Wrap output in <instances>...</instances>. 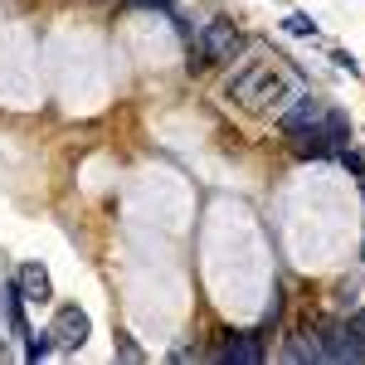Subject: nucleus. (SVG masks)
<instances>
[{"label":"nucleus","instance_id":"obj_1","mask_svg":"<svg viewBox=\"0 0 365 365\" xmlns=\"http://www.w3.org/2000/svg\"><path fill=\"white\" fill-rule=\"evenodd\" d=\"M297 98V78L282 68L278 58L273 63H244L234 78H229V103L249 108V113H273L282 103Z\"/></svg>","mask_w":365,"mask_h":365},{"label":"nucleus","instance_id":"obj_2","mask_svg":"<svg viewBox=\"0 0 365 365\" xmlns=\"http://www.w3.org/2000/svg\"><path fill=\"white\" fill-rule=\"evenodd\" d=\"M244 49V34L234 29V20H210L195 34V49H190V73H205L215 63H234V54Z\"/></svg>","mask_w":365,"mask_h":365},{"label":"nucleus","instance_id":"obj_3","mask_svg":"<svg viewBox=\"0 0 365 365\" xmlns=\"http://www.w3.org/2000/svg\"><path fill=\"white\" fill-rule=\"evenodd\" d=\"M88 331H93V322H88V312L83 307H58L54 312V322H49V336H54V351H78L88 341Z\"/></svg>","mask_w":365,"mask_h":365},{"label":"nucleus","instance_id":"obj_4","mask_svg":"<svg viewBox=\"0 0 365 365\" xmlns=\"http://www.w3.org/2000/svg\"><path fill=\"white\" fill-rule=\"evenodd\" d=\"M327 113H331V108H327V103H322L317 93H297V98H292V108H287V113L278 117V127L287 132V137H297V132L317 127V122H322Z\"/></svg>","mask_w":365,"mask_h":365},{"label":"nucleus","instance_id":"obj_5","mask_svg":"<svg viewBox=\"0 0 365 365\" xmlns=\"http://www.w3.org/2000/svg\"><path fill=\"white\" fill-rule=\"evenodd\" d=\"M317 346H322V361H361V346H356V336H351L346 322H327L322 336H317Z\"/></svg>","mask_w":365,"mask_h":365},{"label":"nucleus","instance_id":"obj_6","mask_svg":"<svg viewBox=\"0 0 365 365\" xmlns=\"http://www.w3.org/2000/svg\"><path fill=\"white\" fill-rule=\"evenodd\" d=\"M15 292H20V302H49V297H54V287H49V273H44L39 263H25V268H20V278H15Z\"/></svg>","mask_w":365,"mask_h":365},{"label":"nucleus","instance_id":"obj_7","mask_svg":"<svg viewBox=\"0 0 365 365\" xmlns=\"http://www.w3.org/2000/svg\"><path fill=\"white\" fill-rule=\"evenodd\" d=\"M220 361H225V365H258V361H263V336H258V331L234 336L225 351H220Z\"/></svg>","mask_w":365,"mask_h":365},{"label":"nucleus","instance_id":"obj_8","mask_svg":"<svg viewBox=\"0 0 365 365\" xmlns=\"http://www.w3.org/2000/svg\"><path fill=\"white\" fill-rule=\"evenodd\" d=\"M49 351H54V336H49V331H29V336H25V361H29V365L44 361Z\"/></svg>","mask_w":365,"mask_h":365},{"label":"nucleus","instance_id":"obj_9","mask_svg":"<svg viewBox=\"0 0 365 365\" xmlns=\"http://www.w3.org/2000/svg\"><path fill=\"white\" fill-rule=\"evenodd\" d=\"M282 25H287V34H297V39H307V34H317V20H312V15H287Z\"/></svg>","mask_w":365,"mask_h":365},{"label":"nucleus","instance_id":"obj_10","mask_svg":"<svg viewBox=\"0 0 365 365\" xmlns=\"http://www.w3.org/2000/svg\"><path fill=\"white\" fill-rule=\"evenodd\" d=\"M346 327H351V336H356V346H361V361H365V312H356Z\"/></svg>","mask_w":365,"mask_h":365},{"label":"nucleus","instance_id":"obj_11","mask_svg":"<svg viewBox=\"0 0 365 365\" xmlns=\"http://www.w3.org/2000/svg\"><path fill=\"white\" fill-rule=\"evenodd\" d=\"M132 5H156V10H166L170 0H132Z\"/></svg>","mask_w":365,"mask_h":365},{"label":"nucleus","instance_id":"obj_12","mask_svg":"<svg viewBox=\"0 0 365 365\" xmlns=\"http://www.w3.org/2000/svg\"><path fill=\"white\" fill-rule=\"evenodd\" d=\"M361 195H365V170H361Z\"/></svg>","mask_w":365,"mask_h":365},{"label":"nucleus","instance_id":"obj_13","mask_svg":"<svg viewBox=\"0 0 365 365\" xmlns=\"http://www.w3.org/2000/svg\"><path fill=\"white\" fill-rule=\"evenodd\" d=\"M361 258H365V249H361Z\"/></svg>","mask_w":365,"mask_h":365}]
</instances>
